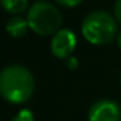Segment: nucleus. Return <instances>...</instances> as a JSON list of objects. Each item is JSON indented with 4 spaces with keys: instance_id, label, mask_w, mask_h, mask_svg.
Segmentation results:
<instances>
[{
    "instance_id": "obj_1",
    "label": "nucleus",
    "mask_w": 121,
    "mask_h": 121,
    "mask_svg": "<svg viewBox=\"0 0 121 121\" xmlns=\"http://www.w3.org/2000/svg\"><path fill=\"white\" fill-rule=\"evenodd\" d=\"M34 88V77L24 66L10 64L0 73V94L12 104L27 103L31 98Z\"/></svg>"
},
{
    "instance_id": "obj_2",
    "label": "nucleus",
    "mask_w": 121,
    "mask_h": 121,
    "mask_svg": "<svg viewBox=\"0 0 121 121\" xmlns=\"http://www.w3.org/2000/svg\"><path fill=\"white\" fill-rule=\"evenodd\" d=\"M83 37L94 46L110 44L117 36V20L112 14L95 10L88 13L81 23Z\"/></svg>"
},
{
    "instance_id": "obj_3",
    "label": "nucleus",
    "mask_w": 121,
    "mask_h": 121,
    "mask_svg": "<svg viewBox=\"0 0 121 121\" xmlns=\"http://www.w3.org/2000/svg\"><path fill=\"white\" fill-rule=\"evenodd\" d=\"M26 19L30 30L39 36H54L61 30V13L54 4L44 0H39L29 7Z\"/></svg>"
},
{
    "instance_id": "obj_4",
    "label": "nucleus",
    "mask_w": 121,
    "mask_h": 121,
    "mask_svg": "<svg viewBox=\"0 0 121 121\" xmlns=\"http://www.w3.org/2000/svg\"><path fill=\"white\" fill-rule=\"evenodd\" d=\"M76 46H77V36L70 29L58 30L53 36L51 43H50L53 56L61 60H67L69 57H71L73 51L76 50Z\"/></svg>"
},
{
    "instance_id": "obj_5",
    "label": "nucleus",
    "mask_w": 121,
    "mask_h": 121,
    "mask_svg": "<svg viewBox=\"0 0 121 121\" xmlns=\"http://www.w3.org/2000/svg\"><path fill=\"white\" fill-rule=\"evenodd\" d=\"M121 108L115 101L98 100L88 110V121H120Z\"/></svg>"
},
{
    "instance_id": "obj_6",
    "label": "nucleus",
    "mask_w": 121,
    "mask_h": 121,
    "mask_svg": "<svg viewBox=\"0 0 121 121\" xmlns=\"http://www.w3.org/2000/svg\"><path fill=\"white\" fill-rule=\"evenodd\" d=\"M29 29H30V26H29L27 19H23L20 16H14V17L9 19L7 23H6V31H7V34L12 36V37H14V39L23 37L27 33Z\"/></svg>"
},
{
    "instance_id": "obj_7",
    "label": "nucleus",
    "mask_w": 121,
    "mask_h": 121,
    "mask_svg": "<svg viewBox=\"0 0 121 121\" xmlns=\"http://www.w3.org/2000/svg\"><path fill=\"white\" fill-rule=\"evenodd\" d=\"M3 9L10 14H20L29 7V0H0Z\"/></svg>"
},
{
    "instance_id": "obj_8",
    "label": "nucleus",
    "mask_w": 121,
    "mask_h": 121,
    "mask_svg": "<svg viewBox=\"0 0 121 121\" xmlns=\"http://www.w3.org/2000/svg\"><path fill=\"white\" fill-rule=\"evenodd\" d=\"M10 121H36V120H34V115H33V112H31L30 110L23 108V110H20Z\"/></svg>"
},
{
    "instance_id": "obj_9",
    "label": "nucleus",
    "mask_w": 121,
    "mask_h": 121,
    "mask_svg": "<svg viewBox=\"0 0 121 121\" xmlns=\"http://www.w3.org/2000/svg\"><path fill=\"white\" fill-rule=\"evenodd\" d=\"M83 0H56V3L63 6V7H67V9H71V7H76L78 6Z\"/></svg>"
},
{
    "instance_id": "obj_10",
    "label": "nucleus",
    "mask_w": 121,
    "mask_h": 121,
    "mask_svg": "<svg viewBox=\"0 0 121 121\" xmlns=\"http://www.w3.org/2000/svg\"><path fill=\"white\" fill-rule=\"evenodd\" d=\"M114 17L118 24H121V0H117L114 6Z\"/></svg>"
},
{
    "instance_id": "obj_11",
    "label": "nucleus",
    "mask_w": 121,
    "mask_h": 121,
    "mask_svg": "<svg viewBox=\"0 0 121 121\" xmlns=\"http://www.w3.org/2000/svg\"><path fill=\"white\" fill-rule=\"evenodd\" d=\"M66 66H67V69H70V70H76L77 66H78V60L71 56V57H69V58L66 60Z\"/></svg>"
},
{
    "instance_id": "obj_12",
    "label": "nucleus",
    "mask_w": 121,
    "mask_h": 121,
    "mask_svg": "<svg viewBox=\"0 0 121 121\" xmlns=\"http://www.w3.org/2000/svg\"><path fill=\"white\" fill-rule=\"evenodd\" d=\"M117 44H118V47H120V50H121V33L117 36Z\"/></svg>"
},
{
    "instance_id": "obj_13",
    "label": "nucleus",
    "mask_w": 121,
    "mask_h": 121,
    "mask_svg": "<svg viewBox=\"0 0 121 121\" xmlns=\"http://www.w3.org/2000/svg\"><path fill=\"white\" fill-rule=\"evenodd\" d=\"M120 84H121V74H120Z\"/></svg>"
}]
</instances>
